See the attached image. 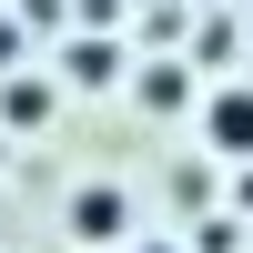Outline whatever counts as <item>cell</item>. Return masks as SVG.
Listing matches in <instances>:
<instances>
[{
	"mask_svg": "<svg viewBox=\"0 0 253 253\" xmlns=\"http://www.w3.org/2000/svg\"><path fill=\"white\" fill-rule=\"evenodd\" d=\"M122 223V193H81V233H112Z\"/></svg>",
	"mask_w": 253,
	"mask_h": 253,
	"instance_id": "cell-2",
	"label": "cell"
},
{
	"mask_svg": "<svg viewBox=\"0 0 253 253\" xmlns=\"http://www.w3.org/2000/svg\"><path fill=\"white\" fill-rule=\"evenodd\" d=\"M213 142H223V152H253V91L213 101Z\"/></svg>",
	"mask_w": 253,
	"mask_h": 253,
	"instance_id": "cell-1",
	"label": "cell"
}]
</instances>
